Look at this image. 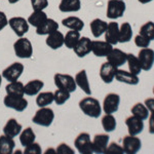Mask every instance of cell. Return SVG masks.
Returning a JSON list of instances; mask_svg holds the SVG:
<instances>
[{"label": "cell", "mask_w": 154, "mask_h": 154, "mask_svg": "<svg viewBox=\"0 0 154 154\" xmlns=\"http://www.w3.org/2000/svg\"><path fill=\"white\" fill-rule=\"evenodd\" d=\"M54 103V93L51 91H40L36 97V105L40 107H48Z\"/></svg>", "instance_id": "cell-35"}, {"label": "cell", "mask_w": 154, "mask_h": 154, "mask_svg": "<svg viewBox=\"0 0 154 154\" xmlns=\"http://www.w3.org/2000/svg\"><path fill=\"white\" fill-rule=\"evenodd\" d=\"M24 152L27 154H40L42 152V150H41L40 145H39L38 143L33 142L30 144V145L25 147Z\"/></svg>", "instance_id": "cell-43"}, {"label": "cell", "mask_w": 154, "mask_h": 154, "mask_svg": "<svg viewBox=\"0 0 154 154\" xmlns=\"http://www.w3.org/2000/svg\"><path fill=\"white\" fill-rule=\"evenodd\" d=\"M24 69H25L24 65L22 63H20V62L12 63L11 65L6 67V68L2 71V73H1L2 78H4L5 80L8 81V82L19 80L20 77L23 74Z\"/></svg>", "instance_id": "cell-8"}, {"label": "cell", "mask_w": 154, "mask_h": 154, "mask_svg": "<svg viewBox=\"0 0 154 154\" xmlns=\"http://www.w3.org/2000/svg\"><path fill=\"white\" fill-rule=\"evenodd\" d=\"M115 79L119 82L130 84V85H137L139 83V77L136 74H133L131 72H128L125 70L118 69L116 70L115 73Z\"/></svg>", "instance_id": "cell-21"}, {"label": "cell", "mask_w": 154, "mask_h": 154, "mask_svg": "<svg viewBox=\"0 0 154 154\" xmlns=\"http://www.w3.org/2000/svg\"><path fill=\"white\" fill-rule=\"evenodd\" d=\"M122 1H125V0H122Z\"/></svg>", "instance_id": "cell-53"}, {"label": "cell", "mask_w": 154, "mask_h": 154, "mask_svg": "<svg viewBox=\"0 0 154 154\" xmlns=\"http://www.w3.org/2000/svg\"><path fill=\"white\" fill-rule=\"evenodd\" d=\"M24 85L25 84L21 81H11L8 82V84L5 86V91L6 95H11V96H25L24 91Z\"/></svg>", "instance_id": "cell-32"}, {"label": "cell", "mask_w": 154, "mask_h": 154, "mask_svg": "<svg viewBox=\"0 0 154 154\" xmlns=\"http://www.w3.org/2000/svg\"><path fill=\"white\" fill-rule=\"evenodd\" d=\"M117 68L111 65L109 62H105L102 64L100 68V77L105 83H111L115 78V73Z\"/></svg>", "instance_id": "cell-20"}, {"label": "cell", "mask_w": 154, "mask_h": 154, "mask_svg": "<svg viewBox=\"0 0 154 154\" xmlns=\"http://www.w3.org/2000/svg\"><path fill=\"white\" fill-rule=\"evenodd\" d=\"M140 3H142V4H146V3H149V2H151V1H153V0H138Z\"/></svg>", "instance_id": "cell-49"}, {"label": "cell", "mask_w": 154, "mask_h": 154, "mask_svg": "<svg viewBox=\"0 0 154 154\" xmlns=\"http://www.w3.org/2000/svg\"><path fill=\"white\" fill-rule=\"evenodd\" d=\"M74 146L79 153L91 154L93 153V142L91 140V136L88 133H80L76 137L74 141Z\"/></svg>", "instance_id": "cell-9"}, {"label": "cell", "mask_w": 154, "mask_h": 154, "mask_svg": "<svg viewBox=\"0 0 154 154\" xmlns=\"http://www.w3.org/2000/svg\"><path fill=\"white\" fill-rule=\"evenodd\" d=\"M62 25L69 30H75V31H79L84 28V22L78 17L70 16L67 18L62 20Z\"/></svg>", "instance_id": "cell-26"}, {"label": "cell", "mask_w": 154, "mask_h": 154, "mask_svg": "<svg viewBox=\"0 0 154 154\" xmlns=\"http://www.w3.org/2000/svg\"><path fill=\"white\" fill-rule=\"evenodd\" d=\"M80 8V0H61L59 4V11L61 12H77Z\"/></svg>", "instance_id": "cell-27"}, {"label": "cell", "mask_w": 154, "mask_h": 154, "mask_svg": "<svg viewBox=\"0 0 154 154\" xmlns=\"http://www.w3.org/2000/svg\"><path fill=\"white\" fill-rule=\"evenodd\" d=\"M46 19H48V14H45L44 11H33L29 16V18L27 19V21H28L30 26H33L34 28H38L46 21Z\"/></svg>", "instance_id": "cell-29"}, {"label": "cell", "mask_w": 154, "mask_h": 154, "mask_svg": "<svg viewBox=\"0 0 154 154\" xmlns=\"http://www.w3.org/2000/svg\"><path fill=\"white\" fill-rule=\"evenodd\" d=\"M33 11H44L48 6V0H30Z\"/></svg>", "instance_id": "cell-41"}, {"label": "cell", "mask_w": 154, "mask_h": 154, "mask_svg": "<svg viewBox=\"0 0 154 154\" xmlns=\"http://www.w3.org/2000/svg\"><path fill=\"white\" fill-rule=\"evenodd\" d=\"M44 83L43 81L40 79H33L30 80L29 82H27L24 85V91L26 96H37L41 91V89L43 88Z\"/></svg>", "instance_id": "cell-25"}, {"label": "cell", "mask_w": 154, "mask_h": 154, "mask_svg": "<svg viewBox=\"0 0 154 154\" xmlns=\"http://www.w3.org/2000/svg\"><path fill=\"white\" fill-rule=\"evenodd\" d=\"M91 41L88 37L82 36L79 38L78 42L76 43V45L74 46L73 51L77 57L79 58H84L85 56L91 51Z\"/></svg>", "instance_id": "cell-14"}, {"label": "cell", "mask_w": 154, "mask_h": 154, "mask_svg": "<svg viewBox=\"0 0 154 154\" xmlns=\"http://www.w3.org/2000/svg\"><path fill=\"white\" fill-rule=\"evenodd\" d=\"M131 37H133V29L130 23L125 22L122 23L120 27H119V37L118 42L120 43H125V42L131 41Z\"/></svg>", "instance_id": "cell-33"}, {"label": "cell", "mask_w": 154, "mask_h": 154, "mask_svg": "<svg viewBox=\"0 0 154 154\" xmlns=\"http://www.w3.org/2000/svg\"><path fill=\"white\" fill-rule=\"evenodd\" d=\"M138 59L140 61L142 70L149 71L154 64V51L149 48H142L139 51Z\"/></svg>", "instance_id": "cell-11"}, {"label": "cell", "mask_w": 154, "mask_h": 154, "mask_svg": "<svg viewBox=\"0 0 154 154\" xmlns=\"http://www.w3.org/2000/svg\"><path fill=\"white\" fill-rule=\"evenodd\" d=\"M22 130H23V126L21 123L16 118H11L6 121L5 125L3 126V135L14 139L20 136Z\"/></svg>", "instance_id": "cell-16"}, {"label": "cell", "mask_w": 154, "mask_h": 154, "mask_svg": "<svg viewBox=\"0 0 154 154\" xmlns=\"http://www.w3.org/2000/svg\"><path fill=\"white\" fill-rule=\"evenodd\" d=\"M91 34L95 38H99L105 33L107 27H108V23L101 19H95L91 22Z\"/></svg>", "instance_id": "cell-28"}, {"label": "cell", "mask_w": 154, "mask_h": 154, "mask_svg": "<svg viewBox=\"0 0 154 154\" xmlns=\"http://www.w3.org/2000/svg\"><path fill=\"white\" fill-rule=\"evenodd\" d=\"M8 26L18 37H23L28 33L30 25L26 19L23 17H12L8 20Z\"/></svg>", "instance_id": "cell-7"}, {"label": "cell", "mask_w": 154, "mask_h": 154, "mask_svg": "<svg viewBox=\"0 0 154 154\" xmlns=\"http://www.w3.org/2000/svg\"><path fill=\"white\" fill-rule=\"evenodd\" d=\"M135 44L138 48H149L150 45V40L146 37H144L143 35L141 34H138L136 37H135Z\"/></svg>", "instance_id": "cell-42"}, {"label": "cell", "mask_w": 154, "mask_h": 154, "mask_svg": "<svg viewBox=\"0 0 154 154\" xmlns=\"http://www.w3.org/2000/svg\"><path fill=\"white\" fill-rule=\"evenodd\" d=\"M80 37L81 36H80V32L79 31L70 30V31L67 32L66 35L64 36V45L69 49H73Z\"/></svg>", "instance_id": "cell-34"}, {"label": "cell", "mask_w": 154, "mask_h": 154, "mask_svg": "<svg viewBox=\"0 0 154 154\" xmlns=\"http://www.w3.org/2000/svg\"><path fill=\"white\" fill-rule=\"evenodd\" d=\"M14 51L16 56L20 59H30L33 54V45L26 37H19L14 43Z\"/></svg>", "instance_id": "cell-3"}, {"label": "cell", "mask_w": 154, "mask_h": 154, "mask_svg": "<svg viewBox=\"0 0 154 154\" xmlns=\"http://www.w3.org/2000/svg\"><path fill=\"white\" fill-rule=\"evenodd\" d=\"M106 152H117V153H125L122 146L118 145L117 143H111L110 145H108Z\"/></svg>", "instance_id": "cell-45"}, {"label": "cell", "mask_w": 154, "mask_h": 154, "mask_svg": "<svg viewBox=\"0 0 154 154\" xmlns=\"http://www.w3.org/2000/svg\"><path fill=\"white\" fill-rule=\"evenodd\" d=\"M54 119V112L51 108L49 107H40L38 110L36 111L35 115L32 118L35 125L44 126V128H48L53 125Z\"/></svg>", "instance_id": "cell-2"}, {"label": "cell", "mask_w": 154, "mask_h": 154, "mask_svg": "<svg viewBox=\"0 0 154 154\" xmlns=\"http://www.w3.org/2000/svg\"><path fill=\"white\" fill-rule=\"evenodd\" d=\"M36 135L34 133V131L32 130V128H26L25 130H22L21 134H20V143L23 147L30 145L31 143L35 142Z\"/></svg>", "instance_id": "cell-31"}, {"label": "cell", "mask_w": 154, "mask_h": 154, "mask_svg": "<svg viewBox=\"0 0 154 154\" xmlns=\"http://www.w3.org/2000/svg\"><path fill=\"white\" fill-rule=\"evenodd\" d=\"M14 139L5 135L0 136V154H11L14 152Z\"/></svg>", "instance_id": "cell-30"}, {"label": "cell", "mask_w": 154, "mask_h": 154, "mask_svg": "<svg viewBox=\"0 0 154 154\" xmlns=\"http://www.w3.org/2000/svg\"><path fill=\"white\" fill-rule=\"evenodd\" d=\"M75 82L76 85L78 86L81 91H83L85 95L91 96V85H89V81L88 78V74H86L85 70H81L79 71L78 73L75 75Z\"/></svg>", "instance_id": "cell-23"}, {"label": "cell", "mask_w": 154, "mask_h": 154, "mask_svg": "<svg viewBox=\"0 0 154 154\" xmlns=\"http://www.w3.org/2000/svg\"><path fill=\"white\" fill-rule=\"evenodd\" d=\"M59 30V24L57 21H54V19L48 18L46 21L44 22L41 26H39L38 28H36V34L37 35H45L48 36V34L53 33V32Z\"/></svg>", "instance_id": "cell-24"}, {"label": "cell", "mask_w": 154, "mask_h": 154, "mask_svg": "<svg viewBox=\"0 0 154 154\" xmlns=\"http://www.w3.org/2000/svg\"><path fill=\"white\" fill-rule=\"evenodd\" d=\"M128 64V69L130 72H131L133 74L139 75L142 71V67H141L140 61H139L138 57L134 56L133 54H128V60H126Z\"/></svg>", "instance_id": "cell-37"}, {"label": "cell", "mask_w": 154, "mask_h": 154, "mask_svg": "<svg viewBox=\"0 0 154 154\" xmlns=\"http://www.w3.org/2000/svg\"><path fill=\"white\" fill-rule=\"evenodd\" d=\"M119 104H120V97L115 93L108 94L103 102V111L106 114H113L118 110Z\"/></svg>", "instance_id": "cell-10"}, {"label": "cell", "mask_w": 154, "mask_h": 154, "mask_svg": "<svg viewBox=\"0 0 154 154\" xmlns=\"http://www.w3.org/2000/svg\"><path fill=\"white\" fill-rule=\"evenodd\" d=\"M141 146H142V142L137 136L128 135L123 138L122 148L125 150V153L135 154L138 151H140Z\"/></svg>", "instance_id": "cell-12"}, {"label": "cell", "mask_w": 154, "mask_h": 154, "mask_svg": "<svg viewBox=\"0 0 154 154\" xmlns=\"http://www.w3.org/2000/svg\"><path fill=\"white\" fill-rule=\"evenodd\" d=\"M7 1L11 4H16V3H18L19 1H21V0H7Z\"/></svg>", "instance_id": "cell-50"}, {"label": "cell", "mask_w": 154, "mask_h": 154, "mask_svg": "<svg viewBox=\"0 0 154 154\" xmlns=\"http://www.w3.org/2000/svg\"><path fill=\"white\" fill-rule=\"evenodd\" d=\"M93 151L96 153H105L109 145V136L107 134H99L94 137Z\"/></svg>", "instance_id": "cell-19"}, {"label": "cell", "mask_w": 154, "mask_h": 154, "mask_svg": "<svg viewBox=\"0 0 154 154\" xmlns=\"http://www.w3.org/2000/svg\"><path fill=\"white\" fill-rule=\"evenodd\" d=\"M141 35L148 38L149 40H154V23L153 22H147L143 25L140 28V33Z\"/></svg>", "instance_id": "cell-40"}, {"label": "cell", "mask_w": 154, "mask_h": 154, "mask_svg": "<svg viewBox=\"0 0 154 154\" xmlns=\"http://www.w3.org/2000/svg\"><path fill=\"white\" fill-rule=\"evenodd\" d=\"M144 120L131 115L125 119V125L128 126V134L133 136H138L144 130Z\"/></svg>", "instance_id": "cell-17"}, {"label": "cell", "mask_w": 154, "mask_h": 154, "mask_svg": "<svg viewBox=\"0 0 154 154\" xmlns=\"http://www.w3.org/2000/svg\"><path fill=\"white\" fill-rule=\"evenodd\" d=\"M6 26H8V19H7L5 12L0 11V32L5 28Z\"/></svg>", "instance_id": "cell-46"}, {"label": "cell", "mask_w": 154, "mask_h": 154, "mask_svg": "<svg viewBox=\"0 0 154 154\" xmlns=\"http://www.w3.org/2000/svg\"><path fill=\"white\" fill-rule=\"evenodd\" d=\"M131 111L134 116L142 119V120H146L149 117V110L147 109V107L145 106V104L137 103L131 107Z\"/></svg>", "instance_id": "cell-36"}, {"label": "cell", "mask_w": 154, "mask_h": 154, "mask_svg": "<svg viewBox=\"0 0 154 154\" xmlns=\"http://www.w3.org/2000/svg\"><path fill=\"white\" fill-rule=\"evenodd\" d=\"M107 58V62L113 65L116 68H119L120 66L125 65L128 60V54L122 51L119 48H112V51L109 53Z\"/></svg>", "instance_id": "cell-13"}, {"label": "cell", "mask_w": 154, "mask_h": 154, "mask_svg": "<svg viewBox=\"0 0 154 154\" xmlns=\"http://www.w3.org/2000/svg\"><path fill=\"white\" fill-rule=\"evenodd\" d=\"M105 41L108 43L115 45L118 43V37H119V26L116 22H110L108 23V27H107L105 31Z\"/></svg>", "instance_id": "cell-22"}, {"label": "cell", "mask_w": 154, "mask_h": 154, "mask_svg": "<svg viewBox=\"0 0 154 154\" xmlns=\"http://www.w3.org/2000/svg\"><path fill=\"white\" fill-rule=\"evenodd\" d=\"M56 152L58 153H63V154H68V153H74V149H72L70 146L68 145V144L66 143H61L60 145L58 146V148H57Z\"/></svg>", "instance_id": "cell-44"}, {"label": "cell", "mask_w": 154, "mask_h": 154, "mask_svg": "<svg viewBox=\"0 0 154 154\" xmlns=\"http://www.w3.org/2000/svg\"><path fill=\"white\" fill-rule=\"evenodd\" d=\"M64 36L65 35L61 31L57 30V31H54L46 36L45 44L49 48L54 49V51L61 48L64 45Z\"/></svg>", "instance_id": "cell-18"}, {"label": "cell", "mask_w": 154, "mask_h": 154, "mask_svg": "<svg viewBox=\"0 0 154 154\" xmlns=\"http://www.w3.org/2000/svg\"><path fill=\"white\" fill-rule=\"evenodd\" d=\"M3 104L7 108H11L18 112H23L28 107V101L25 99L24 96L6 95L3 99Z\"/></svg>", "instance_id": "cell-5"}, {"label": "cell", "mask_w": 154, "mask_h": 154, "mask_svg": "<svg viewBox=\"0 0 154 154\" xmlns=\"http://www.w3.org/2000/svg\"><path fill=\"white\" fill-rule=\"evenodd\" d=\"M70 95L71 93L65 91V89L62 88H57V91L54 93V102L57 104V105H63L65 104L67 101L70 99Z\"/></svg>", "instance_id": "cell-39"}, {"label": "cell", "mask_w": 154, "mask_h": 154, "mask_svg": "<svg viewBox=\"0 0 154 154\" xmlns=\"http://www.w3.org/2000/svg\"><path fill=\"white\" fill-rule=\"evenodd\" d=\"M1 83H2V75L0 74V86H1Z\"/></svg>", "instance_id": "cell-51"}, {"label": "cell", "mask_w": 154, "mask_h": 154, "mask_svg": "<svg viewBox=\"0 0 154 154\" xmlns=\"http://www.w3.org/2000/svg\"><path fill=\"white\" fill-rule=\"evenodd\" d=\"M113 48V45L107 41H91V53L96 57H107Z\"/></svg>", "instance_id": "cell-15"}, {"label": "cell", "mask_w": 154, "mask_h": 154, "mask_svg": "<svg viewBox=\"0 0 154 154\" xmlns=\"http://www.w3.org/2000/svg\"><path fill=\"white\" fill-rule=\"evenodd\" d=\"M54 82L57 88H62L69 93H74L77 88L75 78L69 74L57 73L54 76Z\"/></svg>", "instance_id": "cell-4"}, {"label": "cell", "mask_w": 154, "mask_h": 154, "mask_svg": "<svg viewBox=\"0 0 154 154\" xmlns=\"http://www.w3.org/2000/svg\"><path fill=\"white\" fill-rule=\"evenodd\" d=\"M153 95H154V88H153Z\"/></svg>", "instance_id": "cell-52"}, {"label": "cell", "mask_w": 154, "mask_h": 154, "mask_svg": "<svg viewBox=\"0 0 154 154\" xmlns=\"http://www.w3.org/2000/svg\"><path fill=\"white\" fill-rule=\"evenodd\" d=\"M79 108L82 113L91 118H99L102 114V106L99 100L93 97H86L79 102Z\"/></svg>", "instance_id": "cell-1"}, {"label": "cell", "mask_w": 154, "mask_h": 154, "mask_svg": "<svg viewBox=\"0 0 154 154\" xmlns=\"http://www.w3.org/2000/svg\"><path fill=\"white\" fill-rule=\"evenodd\" d=\"M145 106L147 107L149 112L154 113V98H149L145 100Z\"/></svg>", "instance_id": "cell-47"}, {"label": "cell", "mask_w": 154, "mask_h": 154, "mask_svg": "<svg viewBox=\"0 0 154 154\" xmlns=\"http://www.w3.org/2000/svg\"><path fill=\"white\" fill-rule=\"evenodd\" d=\"M126 5L122 0H109L107 3V18L111 20L119 19L125 12Z\"/></svg>", "instance_id": "cell-6"}, {"label": "cell", "mask_w": 154, "mask_h": 154, "mask_svg": "<svg viewBox=\"0 0 154 154\" xmlns=\"http://www.w3.org/2000/svg\"><path fill=\"white\" fill-rule=\"evenodd\" d=\"M149 133L154 135V113L149 115Z\"/></svg>", "instance_id": "cell-48"}, {"label": "cell", "mask_w": 154, "mask_h": 154, "mask_svg": "<svg viewBox=\"0 0 154 154\" xmlns=\"http://www.w3.org/2000/svg\"><path fill=\"white\" fill-rule=\"evenodd\" d=\"M102 126L106 133H111L116 128V119L113 114H105L102 118Z\"/></svg>", "instance_id": "cell-38"}]
</instances>
